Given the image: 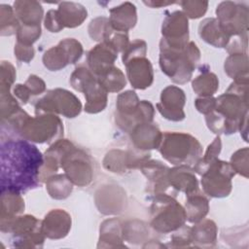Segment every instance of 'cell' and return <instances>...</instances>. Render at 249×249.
Here are the masks:
<instances>
[{"label": "cell", "instance_id": "1", "mask_svg": "<svg viewBox=\"0 0 249 249\" xmlns=\"http://www.w3.org/2000/svg\"><path fill=\"white\" fill-rule=\"evenodd\" d=\"M1 192L24 193L39 184L44 156L25 139L1 143Z\"/></svg>", "mask_w": 249, "mask_h": 249}, {"label": "cell", "instance_id": "2", "mask_svg": "<svg viewBox=\"0 0 249 249\" xmlns=\"http://www.w3.org/2000/svg\"><path fill=\"white\" fill-rule=\"evenodd\" d=\"M160 66L161 71L176 84L188 83L200 58V52L194 42L174 48L160 42Z\"/></svg>", "mask_w": 249, "mask_h": 249}, {"label": "cell", "instance_id": "3", "mask_svg": "<svg viewBox=\"0 0 249 249\" xmlns=\"http://www.w3.org/2000/svg\"><path fill=\"white\" fill-rule=\"evenodd\" d=\"M161 156L175 165L196 164L201 156L202 147L198 140L188 133L169 132L162 133L160 144Z\"/></svg>", "mask_w": 249, "mask_h": 249}, {"label": "cell", "instance_id": "4", "mask_svg": "<svg viewBox=\"0 0 249 249\" xmlns=\"http://www.w3.org/2000/svg\"><path fill=\"white\" fill-rule=\"evenodd\" d=\"M56 143L59 151V164L67 178L79 187L89 185L93 176L89 156L67 139H58Z\"/></svg>", "mask_w": 249, "mask_h": 249}, {"label": "cell", "instance_id": "5", "mask_svg": "<svg viewBox=\"0 0 249 249\" xmlns=\"http://www.w3.org/2000/svg\"><path fill=\"white\" fill-rule=\"evenodd\" d=\"M187 220L186 211L172 196L157 194L151 205V227L158 232L167 233L182 228Z\"/></svg>", "mask_w": 249, "mask_h": 249}, {"label": "cell", "instance_id": "6", "mask_svg": "<svg viewBox=\"0 0 249 249\" xmlns=\"http://www.w3.org/2000/svg\"><path fill=\"white\" fill-rule=\"evenodd\" d=\"M116 106V121L124 130L131 131L139 124L153 122L154 106L147 100L140 101L133 90H126L119 94Z\"/></svg>", "mask_w": 249, "mask_h": 249}, {"label": "cell", "instance_id": "7", "mask_svg": "<svg viewBox=\"0 0 249 249\" xmlns=\"http://www.w3.org/2000/svg\"><path fill=\"white\" fill-rule=\"evenodd\" d=\"M73 89L85 94V111L96 114L103 111L107 105V91L100 85L97 77L85 66L77 67L70 77Z\"/></svg>", "mask_w": 249, "mask_h": 249}, {"label": "cell", "instance_id": "8", "mask_svg": "<svg viewBox=\"0 0 249 249\" xmlns=\"http://www.w3.org/2000/svg\"><path fill=\"white\" fill-rule=\"evenodd\" d=\"M19 134L23 139L36 143L54 141L63 134L61 120L55 114L28 116L21 124Z\"/></svg>", "mask_w": 249, "mask_h": 249}, {"label": "cell", "instance_id": "9", "mask_svg": "<svg viewBox=\"0 0 249 249\" xmlns=\"http://www.w3.org/2000/svg\"><path fill=\"white\" fill-rule=\"evenodd\" d=\"M82 110V103L71 91L63 89H54L37 100L36 115L60 114L66 118H75Z\"/></svg>", "mask_w": 249, "mask_h": 249}, {"label": "cell", "instance_id": "10", "mask_svg": "<svg viewBox=\"0 0 249 249\" xmlns=\"http://www.w3.org/2000/svg\"><path fill=\"white\" fill-rule=\"evenodd\" d=\"M235 172L229 162L214 160L201 174L204 193L212 197H224L231 191V178Z\"/></svg>", "mask_w": 249, "mask_h": 249}, {"label": "cell", "instance_id": "11", "mask_svg": "<svg viewBox=\"0 0 249 249\" xmlns=\"http://www.w3.org/2000/svg\"><path fill=\"white\" fill-rule=\"evenodd\" d=\"M7 232L14 234L13 245L18 248L42 247L46 237L41 229V221L32 215L16 217Z\"/></svg>", "mask_w": 249, "mask_h": 249}, {"label": "cell", "instance_id": "12", "mask_svg": "<svg viewBox=\"0 0 249 249\" xmlns=\"http://www.w3.org/2000/svg\"><path fill=\"white\" fill-rule=\"evenodd\" d=\"M216 15L221 29L229 38L232 35L247 34L248 9L244 4L232 1L221 2L217 6Z\"/></svg>", "mask_w": 249, "mask_h": 249}, {"label": "cell", "instance_id": "13", "mask_svg": "<svg viewBox=\"0 0 249 249\" xmlns=\"http://www.w3.org/2000/svg\"><path fill=\"white\" fill-rule=\"evenodd\" d=\"M83 54L82 44L74 38H66L52 47L43 55V63L51 71H58L77 62Z\"/></svg>", "mask_w": 249, "mask_h": 249}, {"label": "cell", "instance_id": "14", "mask_svg": "<svg viewBox=\"0 0 249 249\" xmlns=\"http://www.w3.org/2000/svg\"><path fill=\"white\" fill-rule=\"evenodd\" d=\"M162 39L165 45L174 48L184 47L189 42V22L186 15L181 11L169 14L161 25Z\"/></svg>", "mask_w": 249, "mask_h": 249}, {"label": "cell", "instance_id": "15", "mask_svg": "<svg viewBox=\"0 0 249 249\" xmlns=\"http://www.w3.org/2000/svg\"><path fill=\"white\" fill-rule=\"evenodd\" d=\"M186 96L183 89L176 86H168L160 93V101L157 103V108L160 115L173 122H180L185 119L183 110Z\"/></svg>", "mask_w": 249, "mask_h": 249}, {"label": "cell", "instance_id": "16", "mask_svg": "<svg viewBox=\"0 0 249 249\" xmlns=\"http://www.w3.org/2000/svg\"><path fill=\"white\" fill-rule=\"evenodd\" d=\"M150 159L149 153H135L131 151L112 150L106 154L103 165L107 170L115 173H123L128 168L140 167V165Z\"/></svg>", "mask_w": 249, "mask_h": 249}, {"label": "cell", "instance_id": "17", "mask_svg": "<svg viewBox=\"0 0 249 249\" xmlns=\"http://www.w3.org/2000/svg\"><path fill=\"white\" fill-rule=\"evenodd\" d=\"M41 229L50 239L63 238L71 229V217L62 209L51 210L41 222Z\"/></svg>", "mask_w": 249, "mask_h": 249}, {"label": "cell", "instance_id": "18", "mask_svg": "<svg viewBox=\"0 0 249 249\" xmlns=\"http://www.w3.org/2000/svg\"><path fill=\"white\" fill-rule=\"evenodd\" d=\"M124 65L129 83L134 89H145L152 85L154 80L153 67L150 60L145 56L132 58Z\"/></svg>", "mask_w": 249, "mask_h": 249}, {"label": "cell", "instance_id": "19", "mask_svg": "<svg viewBox=\"0 0 249 249\" xmlns=\"http://www.w3.org/2000/svg\"><path fill=\"white\" fill-rule=\"evenodd\" d=\"M117 57L118 52L108 42H101L89 52L87 61L89 70L97 77L113 67Z\"/></svg>", "mask_w": 249, "mask_h": 249}, {"label": "cell", "instance_id": "20", "mask_svg": "<svg viewBox=\"0 0 249 249\" xmlns=\"http://www.w3.org/2000/svg\"><path fill=\"white\" fill-rule=\"evenodd\" d=\"M133 145L140 151L158 149L161 142L162 133L157 125L152 123L139 124L130 131Z\"/></svg>", "mask_w": 249, "mask_h": 249}, {"label": "cell", "instance_id": "21", "mask_svg": "<svg viewBox=\"0 0 249 249\" xmlns=\"http://www.w3.org/2000/svg\"><path fill=\"white\" fill-rule=\"evenodd\" d=\"M24 210V200L19 193L4 191L1 192V213L0 229L1 231L7 232L12 221L19 216Z\"/></svg>", "mask_w": 249, "mask_h": 249}, {"label": "cell", "instance_id": "22", "mask_svg": "<svg viewBox=\"0 0 249 249\" xmlns=\"http://www.w3.org/2000/svg\"><path fill=\"white\" fill-rule=\"evenodd\" d=\"M142 173L150 181L151 190L157 194L164 193L169 187L167 173L168 166L159 160H145L139 167Z\"/></svg>", "mask_w": 249, "mask_h": 249}, {"label": "cell", "instance_id": "23", "mask_svg": "<svg viewBox=\"0 0 249 249\" xmlns=\"http://www.w3.org/2000/svg\"><path fill=\"white\" fill-rule=\"evenodd\" d=\"M167 179L169 186L190 195L198 191V182L195 170L189 165H177L168 170Z\"/></svg>", "mask_w": 249, "mask_h": 249}, {"label": "cell", "instance_id": "24", "mask_svg": "<svg viewBox=\"0 0 249 249\" xmlns=\"http://www.w3.org/2000/svg\"><path fill=\"white\" fill-rule=\"evenodd\" d=\"M136 21V7L130 2H124L110 10L109 22L115 31L127 33L135 26Z\"/></svg>", "mask_w": 249, "mask_h": 249}, {"label": "cell", "instance_id": "25", "mask_svg": "<svg viewBox=\"0 0 249 249\" xmlns=\"http://www.w3.org/2000/svg\"><path fill=\"white\" fill-rule=\"evenodd\" d=\"M191 243L196 247H214L217 239V226L209 219L201 220L190 229Z\"/></svg>", "mask_w": 249, "mask_h": 249}, {"label": "cell", "instance_id": "26", "mask_svg": "<svg viewBox=\"0 0 249 249\" xmlns=\"http://www.w3.org/2000/svg\"><path fill=\"white\" fill-rule=\"evenodd\" d=\"M124 240L123 225L119 219H107L100 225L98 247H125Z\"/></svg>", "mask_w": 249, "mask_h": 249}, {"label": "cell", "instance_id": "27", "mask_svg": "<svg viewBox=\"0 0 249 249\" xmlns=\"http://www.w3.org/2000/svg\"><path fill=\"white\" fill-rule=\"evenodd\" d=\"M15 14L21 25H40L43 18V7L37 1H15Z\"/></svg>", "mask_w": 249, "mask_h": 249}, {"label": "cell", "instance_id": "28", "mask_svg": "<svg viewBox=\"0 0 249 249\" xmlns=\"http://www.w3.org/2000/svg\"><path fill=\"white\" fill-rule=\"evenodd\" d=\"M63 27L74 28L81 25L88 17L86 8L75 2H61L56 10Z\"/></svg>", "mask_w": 249, "mask_h": 249}, {"label": "cell", "instance_id": "29", "mask_svg": "<svg viewBox=\"0 0 249 249\" xmlns=\"http://www.w3.org/2000/svg\"><path fill=\"white\" fill-rule=\"evenodd\" d=\"M198 34L203 41L216 48H226L231 39L223 32L218 20L213 18H205L199 23Z\"/></svg>", "mask_w": 249, "mask_h": 249}, {"label": "cell", "instance_id": "30", "mask_svg": "<svg viewBox=\"0 0 249 249\" xmlns=\"http://www.w3.org/2000/svg\"><path fill=\"white\" fill-rule=\"evenodd\" d=\"M225 72L237 83H248L246 53H234L225 60Z\"/></svg>", "mask_w": 249, "mask_h": 249}, {"label": "cell", "instance_id": "31", "mask_svg": "<svg viewBox=\"0 0 249 249\" xmlns=\"http://www.w3.org/2000/svg\"><path fill=\"white\" fill-rule=\"evenodd\" d=\"M209 210V203L207 198L202 196L198 191L187 195L186 200V216L187 220L191 223H197L201 221Z\"/></svg>", "mask_w": 249, "mask_h": 249}, {"label": "cell", "instance_id": "32", "mask_svg": "<svg viewBox=\"0 0 249 249\" xmlns=\"http://www.w3.org/2000/svg\"><path fill=\"white\" fill-rule=\"evenodd\" d=\"M46 188L54 199H64L70 196L73 190V183L65 174H55L50 176L46 180Z\"/></svg>", "mask_w": 249, "mask_h": 249}, {"label": "cell", "instance_id": "33", "mask_svg": "<svg viewBox=\"0 0 249 249\" xmlns=\"http://www.w3.org/2000/svg\"><path fill=\"white\" fill-rule=\"evenodd\" d=\"M192 86L194 91L201 97L212 96L219 88V80L214 73L204 70L193 81Z\"/></svg>", "mask_w": 249, "mask_h": 249}, {"label": "cell", "instance_id": "34", "mask_svg": "<svg viewBox=\"0 0 249 249\" xmlns=\"http://www.w3.org/2000/svg\"><path fill=\"white\" fill-rule=\"evenodd\" d=\"M100 85L107 92H118L125 87L126 80L120 68L113 66L97 76Z\"/></svg>", "mask_w": 249, "mask_h": 249}, {"label": "cell", "instance_id": "35", "mask_svg": "<svg viewBox=\"0 0 249 249\" xmlns=\"http://www.w3.org/2000/svg\"><path fill=\"white\" fill-rule=\"evenodd\" d=\"M19 21L15 14L14 8L7 4L0 5V33L1 36L16 34L19 28Z\"/></svg>", "mask_w": 249, "mask_h": 249}, {"label": "cell", "instance_id": "36", "mask_svg": "<svg viewBox=\"0 0 249 249\" xmlns=\"http://www.w3.org/2000/svg\"><path fill=\"white\" fill-rule=\"evenodd\" d=\"M123 233L124 239L127 242L139 243L140 241H144L148 236L149 229L144 222L133 220L123 225Z\"/></svg>", "mask_w": 249, "mask_h": 249}, {"label": "cell", "instance_id": "37", "mask_svg": "<svg viewBox=\"0 0 249 249\" xmlns=\"http://www.w3.org/2000/svg\"><path fill=\"white\" fill-rule=\"evenodd\" d=\"M114 31L109 22V18L105 17H98L92 19L89 25V34L90 38L95 41H107Z\"/></svg>", "mask_w": 249, "mask_h": 249}, {"label": "cell", "instance_id": "38", "mask_svg": "<svg viewBox=\"0 0 249 249\" xmlns=\"http://www.w3.org/2000/svg\"><path fill=\"white\" fill-rule=\"evenodd\" d=\"M222 148V143H221V138L220 136H217L213 142L207 147V150L203 156V158H200L199 160L195 164L194 170L200 175L202 172L206 169V167L216 159H218V155L221 152Z\"/></svg>", "mask_w": 249, "mask_h": 249}, {"label": "cell", "instance_id": "39", "mask_svg": "<svg viewBox=\"0 0 249 249\" xmlns=\"http://www.w3.org/2000/svg\"><path fill=\"white\" fill-rule=\"evenodd\" d=\"M41 36V26L31 25H20L17 32V43L32 46Z\"/></svg>", "mask_w": 249, "mask_h": 249}, {"label": "cell", "instance_id": "40", "mask_svg": "<svg viewBox=\"0 0 249 249\" xmlns=\"http://www.w3.org/2000/svg\"><path fill=\"white\" fill-rule=\"evenodd\" d=\"M231 166L234 172H238L244 177H248V149L247 147L236 151L231 159Z\"/></svg>", "mask_w": 249, "mask_h": 249}, {"label": "cell", "instance_id": "41", "mask_svg": "<svg viewBox=\"0 0 249 249\" xmlns=\"http://www.w3.org/2000/svg\"><path fill=\"white\" fill-rule=\"evenodd\" d=\"M179 4L183 8V13L187 18H198L202 17L208 7V2L206 1H181Z\"/></svg>", "mask_w": 249, "mask_h": 249}, {"label": "cell", "instance_id": "42", "mask_svg": "<svg viewBox=\"0 0 249 249\" xmlns=\"http://www.w3.org/2000/svg\"><path fill=\"white\" fill-rule=\"evenodd\" d=\"M147 53V44L145 41L137 39L132 41L128 44L126 49L123 52V63L125 64L128 60L135 58V57H141L145 56Z\"/></svg>", "mask_w": 249, "mask_h": 249}, {"label": "cell", "instance_id": "43", "mask_svg": "<svg viewBox=\"0 0 249 249\" xmlns=\"http://www.w3.org/2000/svg\"><path fill=\"white\" fill-rule=\"evenodd\" d=\"M1 77H0V87L1 88H10L16 80V69L10 61L2 60L1 61Z\"/></svg>", "mask_w": 249, "mask_h": 249}, {"label": "cell", "instance_id": "44", "mask_svg": "<svg viewBox=\"0 0 249 249\" xmlns=\"http://www.w3.org/2000/svg\"><path fill=\"white\" fill-rule=\"evenodd\" d=\"M105 42H108L118 53L124 52L129 44L127 33L119 32V31H116L115 33L113 32L111 37Z\"/></svg>", "mask_w": 249, "mask_h": 249}, {"label": "cell", "instance_id": "45", "mask_svg": "<svg viewBox=\"0 0 249 249\" xmlns=\"http://www.w3.org/2000/svg\"><path fill=\"white\" fill-rule=\"evenodd\" d=\"M44 24L46 29H48L50 32H59L64 28L58 18L56 10H50L47 13L45 17Z\"/></svg>", "mask_w": 249, "mask_h": 249}, {"label": "cell", "instance_id": "46", "mask_svg": "<svg viewBox=\"0 0 249 249\" xmlns=\"http://www.w3.org/2000/svg\"><path fill=\"white\" fill-rule=\"evenodd\" d=\"M15 56L23 62H30L35 54L34 49L32 46H26V45H22L19 43H17L15 45Z\"/></svg>", "mask_w": 249, "mask_h": 249}, {"label": "cell", "instance_id": "47", "mask_svg": "<svg viewBox=\"0 0 249 249\" xmlns=\"http://www.w3.org/2000/svg\"><path fill=\"white\" fill-rule=\"evenodd\" d=\"M29 89L31 95L41 94L46 90L45 82L36 75H30L24 84Z\"/></svg>", "mask_w": 249, "mask_h": 249}, {"label": "cell", "instance_id": "48", "mask_svg": "<svg viewBox=\"0 0 249 249\" xmlns=\"http://www.w3.org/2000/svg\"><path fill=\"white\" fill-rule=\"evenodd\" d=\"M196 108L198 112L207 115L211 113L212 111L215 110L216 107V98L212 96H207V97H199L196 98L195 101Z\"/></svg>", "mask_w": 249, "mask_h": 249}, {"label": "cell", "instance_id": "49", "mask_svg": "<svg viewBox=\"0 0 249 249\" xmlns=\"http://www.w3.org/2000/svg\"><path fill=\"white\" fill-rule=\"evenodd\" d=\"M172 247H188L191 245L190 228H184L180 232H176L171 237Z\"/></svg>", "mask_w": 249, "mask_h": 249}, {"label": "cell", "instance_id": "50", "mask_svg": "<svg viewBox=\"0 0 249 249\" xmlns=\"http://www.w3.org/2000/svg\"><path fill=\"white\" fill-rule=\"evenodd\" d=\"M13 92H14V95L18 99H19L23 104L27 103V101L29 100V98L31 96V93H30L29 89H27V87L22 84L16 85L13 89Z\"/></svg>", "mask_w": 249, "mask_h": 249}, {"label": "cell", "instance_id": "51", "mask_svg": "<svg viewBox=\"0 0 249 249\" xmlns=\"http://www.w3.org/2000/svg\"><path fill=\"white\" fill-rule=\"evenodd\" d=\"M175 2H155V1H148V2H144V4H146V5H148V6H150V7H152V8H159V7H164V6H167V5H172V4H174Z\"/></svg>", "mask_w": 249, "mask_h": 249}]
</instances>
